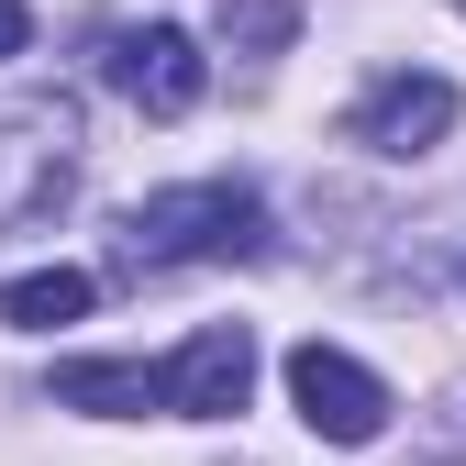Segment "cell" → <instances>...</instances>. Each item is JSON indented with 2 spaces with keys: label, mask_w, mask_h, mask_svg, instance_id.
Here are the masks:
<instances>
[{
  "label": "cell",
  "mask_w": 466,
  "mask_h": 466,
  "mask_svg": "<svg viewBox=\"0 0 466 466\" xmlns=\"http://www.w3.org/2000/svg\"><path fill=\"white\" fill-rule=\"evenodd\" d=\"M256 256H267V200L245 178L156 189L123 222V278H156V267H256Z\"/></svg>",
  "instance_id": "cell-1"
},
{
  "label": "cell",
  "mask_w": 466,
  "mask_h": 466,
  "mask_svg": "<svg viewBox=\"0 0 466 466\" xmlns=\"http://www.w3.org/2000/svg\"><path fill=\"white\" fill-rule=\"evenodd\" d=\"M78 189V111L45 89H0V233L56 222Z\"/></svg>",
  "instance_id": "cell-2"
},
{
  "label": "cell",
  "mask_w": 466,
  "mask_h": 466,
  "mask_svg": "<svg viewBox=\"0 0 466 466\" xmlns=\"http://www.w3.org/2000/svg\"><path fill=\"white\" fill-rule=\"evenodd\" d=\"M289 400H300V422L322 433V444H378L389 433V389L344 356V344H289Z\"/></svg>",
  "instance_id": "cell-3"
},
{
  "label": "cell",
  "mask_w": 466,
  "mask_h": 466,
  "mask_svg": "<svg viewBox=\"0 0 466 466\" xmlns=\"http://www.w3.org/2000/svg\"><path fill=\"white\" fill-rule=\"evenodd\" d=\"M256 389V333L245 322H200L178 356H167V411L178 422H233Z\"/></svg>",
  "instance_id": "cell-4"
},
{
  "label": "cell",
  "mask_w": 466,
  "mask_h": 466,
  "mask_svg": "<svg viewBox=\"0 0 466 466\" xmlns=\"http://www.w3.org/2000/svg\"><path fill=\"white\" fill-rule=\"evenodd\" d=\"M111 89L134 111H156V123H178V111H200L211 67H200V45L178 23H145V34H111Z\"/></svg>",
  "instance_id": "cell-5"
},
{
  "label": "cell",
  "mask_w": 466,
  "mask_h": 466,
  "mask_svg": "<svg viewBox=\"0 0 466 466\" xmlns=\"http://www.w3.org/2000/svg\"><path fill=\"white\" fill-rule=\"evenodd\" d=\"M444 134H455V78H433V67H400V78H378L356 100V145L367 156H433Z\"/></svg>",
  "instance_id": "cell-6"
},
{
  "label": "cell",
  "mask_w": 466,
  "mask_h": 466,
  "mask_svg": "<svg viewBox=\"0 0 466 466\" xmlns=\"http://www.w3.org/2000/svg\"><path fill=\"white\" fill-rule=\"evenodd\" d=\"M56 400H67V411H100V422H145V411H167V367L78 356V367H56Z\"/></svg>",
  "instance_id": "cell-7"
},
{
  "label": "cell",
  "mask_w": 466,
  "mask_h": 466,
  "mask_svg": "<svg viewBox=\"0 0 466 466\" xmlns=\"http://www.w3.org/2000/svg\"><path fill=\"white\" fill-rule=\"evenodd\" d=\"M100 300V278L89 267H34V278H0V322L12 333H56V322H78Z\"/></svg>",
  "instance_id": "cell-8"
},
{
  "label": "cell",
  "mask_w": 466,
  "mask_h": 466,
  "mask_svg": "<svg viewBox=\"0 0 466 466\" xmlns=\"http://www.w3.org/2000/svg\"><path fill=\"white\" fill-rule=\"evenodd\" d=\"M211 34H222V45H245V56H278L289 34H300V0H222Z\"/></svg>",
  "instance_id": "cell-9"
},
{
  "label": "cell",
  "mask_w": 466,
  "mask_h": 466,
  "mask_svg": "<svg viewBox=\"0 0 466 466\" xmlns=\"http://www.w3.org/2000/svg\"><path fill=\"white\" fill-rule=\"evenodd\" d=\"M34 45V12H23V0H0V56H23Z\"/></svg>",
  "instance_id": "cell-10"
},
{
  "label": "cell",
  "mask_w": 466,
  "mask_h": 466,
  "mask_svg": "<svg viewBox=\"0 0 466 466\" xmlns=\"http://www.w3.org/2000/svg\"><path fill=\"white\" fill-rule=\"evenodd\" d=\"M455 12H466V0H455Z\"/></svg>",
  "instance_id": "cell-11"
}]
</instances>
